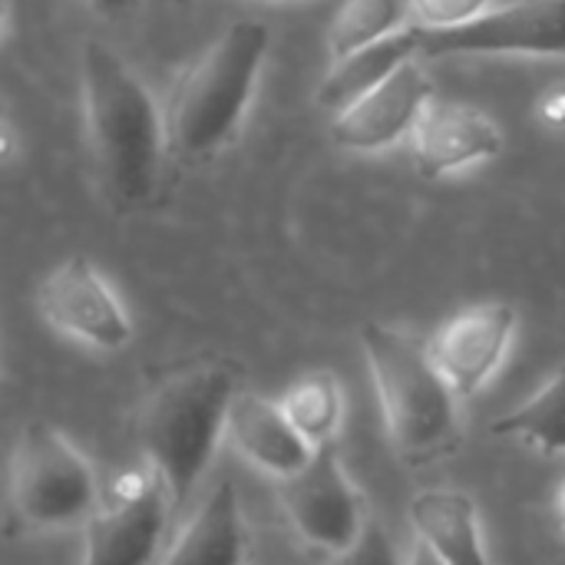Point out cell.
<instances>
[{
    "instance_id": "obj_1",
    "label": "cell",
    "mask_w": 565,
    "mask_h": 565,
    "mask_svg": "<svg viewBox=\"0 0 565 565\" xmlns=\"http://www.w3.org/2000/svg\"><path fill=\"white\" fill-rule=\"evenodd\" d=\"M79 79L99 179L119 209H136L152 199L162 156H169L166 109L142 76L103 40L83 43Z\"/></svg>"
},
{
    "instance_id": "obj_2",
    "label": "cell",
    "mask_w": 565,
    "mask_h": 565,
    "mask_svg": "<svg viewBox=\"0 0 565 565\" xmlns=\"http://www.w3.org/2000/svg\"><path fill=\"white\" fill-rule=\"evenodd\" d=\"M268 46L265 23L235 20L179 73L166 99V139L175 162H209L238 139Z\"/></svg>"
},
{
    "instance_id": "obj_3",
    "label": "cell",
    "mask_w": 565,
    "mask_h": 565,
    "mask_svg": "<svg viewBox=\"0 0 565 565\" xmlns=\"http://www.w3.org/2000/svg\"><path fill=\"white\" fill-rule=\"evenodd\" d=\"M361 344L374 374L394 454L420 470L454 457L463 444L457 394L437 371L427 341L391 324H364Z\"/></svg>"
},
{
    "instance_id": "obj_4",
    "label": "cell",
    "mask_w": 565,
    "mask_h": 565,
    "mask_svg": "<svg viewBox=\"0 0 565 565\" xmlns=\"http://www.w3.org/2000/svg\"><path fill=\"white\" fill-rule=\"evenodd\" d=\"M235 377L225 364H192L169 374L139 414V444L152 473L169 490L179 513L205 477L218 440L225 437Z\"/></svg>"
},
{
    "instance_id": "obj_5",
    "label": "cell",
    "mask_w": 565,
    "mask_h": 565,
    "mask_svg": "<svg viewBox=\"0 0 565 565\" xmlns=\"http://www.w3.org/2000/svg\"><path fill=\"white\" fill-rule=\"evenodd\" d=\"M10 507L26 530L86 526L103 507L93 467L53 424L33 420L20 430L10 463Z\"/></svg>"
},
{
    "instance_id": "obj_6",
    "label": "cell",
    "mask_w": 565,
    "mask_h": 565,
    "mask_svg": "<svg viewBox=\"0 0 565 565\" xmlns=\"http://www.w3.org/2000/svg\"><path fill=\"white\" fill-rule=\"evenodd\" d=\"M278 497L295 533L305 543L328 550L334 556L351 550L367 523L364 503L351 477L344 473L334 444L318 447L305 470L281 480Z\"/></svg>"
},
{
    "instance_id": "obj_7",
    "label": "cell",
    "mask_w": 565,
    "mask_h": 565,
    "mask_svg": "<svg viewBox=\"0 0 565 565\" xmlns=\"http://www.w3.org/2000/svg\"><path fill=\"white\" fill-rule=\"evenodd\" d=\"M172 513L169 490L156 473L119 480L113 500L86 523L83 565H152Z\"/></svg>"
},
{
    "instance_id": "obj_8",
    "label": "cell",
    "mask_w": 565,
    "mask_h": 565,
    "mask_svg": "<svg viewBox=\"0 0 565 565\" xmlns=\"http://www.w3.org/2000/svg\"><path fill=\"white\" fill-rule=\"evenodd\" d=\"M424 56H556L565 60V0H513L447 33H420Z\"/></svg>"
},
{
    "instance_id": "obj_9",
    "label": "cell",
    "mask_w": 565,
    "mask_h": 565,
    "mask_svg": "<svg viewBox=\"0 0 565 565\" xmlns=\"http://www.w3.org/2000/svg\"><path fill=\"white\" fill-rule=\"evenodd\" d=\"M36 308L50 328L99 351H119L132 338V324L119 298L83 255L66 258L40 281Z\"/></svg>"
},
{
    "instance_id": "obj_10",
    "label": "cell",
    "mask_w": 565,
    "mask_h": 565,
    "mask_svg": "<svg viewBox=\"0 0 565 565\" xmlns=\"http://www.w3.org/2000/svg\"><path fill=\"white\" fill-rule=\"evenodd\" d=\"M516 334V308L507 301H483L454 315L430 341V358L460 401L480 394L503 364Z\"/></svg>"
},
{
    "instance_id": "obj_11",
    "label": "cell",
    "mask_w": 565,
    "mask_h": 565,
    "mask_svg": "<svg viewBox=\"0 0 565 565\" xmlns=\"http://www.w3.org/2000/svg\"><path fill=\"white\" fill-rule=\"evenodd\" d=\"M434 103V83L417 60L394 70L364 99L334 116L331 136L351 152H381L404 136H414L420 116Z\"/></svg>"
},
{
    "instance_id": "obj_12",
    "label": "cell",
    "mask_w": 565,
    "mask_h": 565,
    "mask_svg": "<svg viewBox=\"0 0 565 565\" xmlns=\"http://www.w3.org/2000/svg\"><path fill=\"white\" fill-rule=\"evenodd\" d=\"M503 149L500 126L477 106L434 99L414 129V162L424 179H444L493 159Z\"/></svg>"
},
{
    "instance_id": "obj_13",
    "label": "cell",
    "mask_w": 565,
    "mask_h": 565,
    "mask_svg": "<svg viewBox=\"0 0 565 565\" xmlns=\"http://www.w3.org/2000/svg\"><path fill=\"white\" fill-rule=\"evenodd\" d=\"M225 437L252 467H258L278 480L295 477L315 457V447L295 430V424L288 420L281 404H271L248 391H238L232 397Z\"/></svg>"
},
{
    "instance_id": "obj_14",
    "label": "cell",
    "mask_w": 565,
    "mask_h": 565,
    "mask_svg": "<svg viewBox=\"0 0 565 565\" xmlns=\"http://www.w3.org/2000/svg\"><path fill=\"white\" fill-rule=\"evenodd\" d=\"M411 526L417 543H424L447 565H490L477 503L460 490H424L411 500Z\"/></svg>"
},
{
    "instance_id": "obj_15",
    "label": "cell",
    "mask_w": 565,
    "mask_h": 565,
    "mask_svg": "<svg viewBox=\"0 0 565 565\" xmlns=\"http://www.w3.org/2000/svg\"><path fill=\"white\" fill-rule=\"evenodd\" d=\"M245 556L248 533L238 497L232 483H218V490L199 507L182 536L172 543L162 565H245Z\"/></svg>"
},
{
    "instance_id": "obj_16",
    "label": "cell",
    "mask_w": 565,
    "mask_h": 565,
    "mask_svg": "<svg viewBox=\"0 0 565 565\" xmlns=\"http://www.w3.org/2000/svg\"><path fill=\"white\" fill-rule=\"evenodd\" d=\"M420 56V30L407 26L387 40H377L371 46H361L341 60H334L331 73L318 86V103L331 109L334 116L364 99L374 86H381L394 70Z\"/></svg>"
},
{
    "instance_id": "obj_17",
    "label": "cell",
    "mask_w": 565,
    "mask_h": 565,
    "mask_svg": "<svg viewBox=\"0 0 565 565\" xmlns=\"http://www.w3.org/2000/svg\"><path fill=\"white\" fill-rule=\"evenodd\" d=\"M295 430L318 450L334 444V434L344 420V391L331 371H311L298 377L288 394L278 401Z\"/></svg>"
},
{
    "instance_id": "obj_18",
    "label": "cell",
    "mask_w": 565,
    "mask_h": 565,
    "mask_svg": "<svg viewBox=\"0 0 565 565\" xmlns=\"http://www.w3.org/2000/svg\"><path fill=\"white\" fill-rule=\"evenodd\" d=\"M407 26H411V0H344L331 17L328 46L331 56L341 60Z\"/></svg>"
},
{
    "instance_id": "obj_19",
    "label": "cell",
    "mask_w": 565,
    "mask_h": 565,
    "mask_svg": "<svg viewBox=\"0 0 565 565\" xmlns=\"http://www.w3.org/2000/svg\"><path fill=\"white\" fill-rule=\"evenodd\" d=\"M490 430L500 437H516L543 454H565V367L536 397L493 420Z\"/></svg>"
},
{
    "instance_id": "obj_20",
    "label": "cell",
    "mask_w": 565,
    "mask_h": 565,
    "mask_svg": "<svg viewBox=\"0 0 565 565\" xmlns=\"http://www.w3.org/2000/svg\"><path fill=\"white\" fill-rule=\"evenodd\" d=\"M493 0H411V26L420 33H447L490 13Z\"/></svg>"
},
{
    "instance_id": "obj_21",
    "label": "cell",
    "mask_w": 565,
    "mask_h": 565,
    "mask_svg": "<svg viewBox=\"0 0 565 565\" xmlns=\"http://www.w3.org/2000/svg\"><path fill=\"white\" fill-rule=\"evenodd\" d=\"M334 565H401L397 546L377 520H367L351 550H344Z\"/></svg>"
},
{
    "instance_id": "obj_22",
    "label": "cell",
    "mask_w": 565,
    "mask_h": 565,
    "mask_svg": "<svg viewBox=\"0 0 565 565\" xmlns=\"http://www.w3.org/2000/svg\"><path fill=\"white\" fill-rule=\"evenodd\" d=\"M540 119L553 129H565V83H556L540 99Z\"/></svg>"
},
{
    "instance_id": "obj_23",
    "label": "cell",
    "mask_w": 565,
    "mask_h": 565,
    "mask_svg": "<svg viewBox=\"0 0 565 565\" xmlns=\"http://www.w3.org/2000/svg\"><path fill=\"white\" fill-rule=\"evenodd\" d=\"M99 17H126L129 10L139 7V0H86Z\"/></svg>"
},
{
    "instance_id": "obj_24",
    "label": "cell",
    "mask_w": 565,
    "mask_h": 565,
    "mask_svg": "<svg viewBox=\"0 0 565 565\" xmlns=\"http://www.w3.org/2000/svg\"><path fill=\"white\" fill-rule=\"evenodd\" d=\"M407 565H447L444 559H437L424 543H417V550H414V556H411V563Z\"/></svg>"
},
{
    "instance_id": "obj_25",
    "label": "cell",
    "mask_w": 565,
    "mask_h": 565,
    "mask_svg": "<svg viewBox=\"0 0 565 565\" xmlns=\"http://www.w3.org/2000/svg\"><path fill=\"white\" fill-rule=\"evenodd\" d=\"M556 520H559V526L565 530V483L559 487V497H556Z\"/></svg>"
},
{
    "instance_id": "obj_26",
    "label": "cell",
    "mask_w": 565,
    "mask_h": 565,
    "mask_svg": "<svg viewBox=\"0 0 565 565\" xmlns=\"http://www.w3.org/2000/svg\"><path fill=\"white\" fill-rule=\"evenodd\" d=\"M175 3H192V0H175Z\"/></svg>"
}]
</instances>
